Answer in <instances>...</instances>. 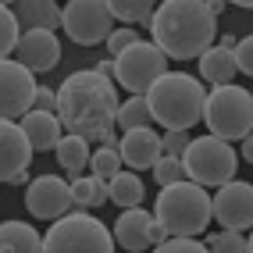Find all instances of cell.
Listing matches in <instances>:
<instances>
[{
	"instance_id": "obj_1",
	"label": "cell",
	"mask_w": 253,
	"mask_h": 253,
	"mask_svg": "<svg viewBox=\"0 0 253 253\" xmlns=\"http://www.w3.org/2000/svg\"><path fill=\"white\" fill-rule=\"evenodd\" d=\"M54 114L61 118V128L75 136L100 143L114 128L118 114V86L111 75H100L96 68L89 72H72L57 86V107Z\"/></svg>"
},
{
	"instance_id": "obj_2",
	"label": "cell",
	"mask_w": 253,
	"mask_h": 253,
	"mask_svg": "<svg viewBox=\"0 0 253 253\" xmlns=\"http://www.w3.org/2000/svg\"><path fill=\"white\" fill-rule=\"evenodd\" d=\"M150 36L175 61L200 57L217 36V14L207 0H161L150 14Z\"/></svg>"
},
{
	"instance_id": "obj_3",
	"label": "cell",
	"mask_w": 253,
	"mask_h": 253,
	"mask_svg": "<svg viewBox=\"0 0 253 253\" xmlns=\"http://www.w3.org/2000/svg\"><path fill=\"white\" fill-rule=\"evenodd\" d=\"M150 122H161L164 128H193L204 118V82L185 72H164L146 86Z\"/></svg>"
},
{
	"instance_id": "obj_4",
	"label": "cell",
	"mask_w": 253,
	"mask_h": 253,
	"mask_svg": "<svg viewBox=\"0 0 253 253\" xmlns=\"http://www.w3.org/2000/svg\"><path fill=\"white\" fill-rule=\"evenodd\" d=\"M154 221L168 235H204L211 225V196L204 185L189 178L161 185V196L154 204Z\"/></svg>"
},
{
	"instance_id": "obj_5",
	"label": "cell",
	"mask_w": 253,
	"mask_h": 253,
	"mask_svg": "<svg viewBox=\"0 0 253 253\" xmlns=\"http://www.w3.org/2000/svg\"><path fill=\"white\" fill-rule=\"evenodd\" d=\"M211 136H221L228 143L250 136L253 128V96L250 89L235 86V82H221V86H211L204 96V118H200Z\"/></svg>"
},
{
	"instance_id": "obj_6",
	"label": "cell",
	"mask_w": 253,
	"mask_h": 253,
	"mask_svg": "<svg viewBox=\"0 0 253 253\" xmlns=\"http://www.w3.org/2000/svg\"><path fill=\"white\" fill-rule=\"evenodd\" d=\"M43 250L50 253H61V250H72V253H111L114 250V235L111 228L93 217L89 211H68L54 217V225L43 232Z\"/></svg>"
},
{
	"instance_id": "obj_7",
	"label": "cell",
	"mask_w": 253,
	"mask_h": 253,
	"mask_svg": "<svg viewBox=\"0 0 253 253\" xmlns=\"http://www.w3.org/2000/svg\"><path fill=\"white\" fill-rule=\"evenodd\" d=\"M182 168H185V178L189 182L204 185V189H217L221 182H228L235 171H239V154L232 150L228 139L207 132V136L185 143Z\"/></svg>"
},
{
	"instance_id": "obj_8",
	"label": "cell",
	"mask_w": 253,
	"mask_h": 253,
	"mask_svg": "<svg viewBox=\"0 0 253 253\" xmlns=\"http://www.w3.org/2000/svg\"><path fill=\"white\" fill-rule=\"evenodd\" d=\"M111 61H114L111 64L114 86H122L128 93H146L150 82L168 72V54H164L157 43H146V40L128 43L125 50H118Z\"/></svg>"
},
{
	"instance_id": "obj_9",
	"label": "cell",
	"mask_w": 253,
	"mask_h": 253,
	"mask_svg": "<svg viewBox=\"0 0 253 253\" xmlns=\"http://www.w3.org/2000/svg\"><path fill=\"white\" fill-rule=\"evenodd\" d=\"M61 29L79 46H96L114 29V14L104 0H68L61 7Z\"/></svg>"
},
{
	"instance_id": "obj_10",
	"label": "cell",
	"mask_w": 253,
	"mask_h": 253,
	"mask_svg": "<svg viewBox=\"0 0 253 253\" xmlns=\"http://www.w3.org/2000/svg\"><path fill=\"white\" fill-rule=\"evenodd\" d=\"M211 217L221 228L250 232V225H253V189H250V182L228 178V182L217 185V193L211 196Z\"/></svg>"
},
{
	"instance_id": "obj_11",
	"label": "cell",
	"mask_w": 253,
	"mask_h": 253,
	"mask_svg": "<svg viewBox=\"0 0 253 253\" xmlns=\"http://www.w3.org/2000/svg\"><path fill=\"white\" fill-rule=\"evenodd\" d=\"M32 154H36V150L29 146L22 125L14 122V118H0V182L25 185Z\"/></svg>"
},
{
	"instance_id": "obj_12",
	"label": "cell",
	"mask_w": 253,
	"mask_h": 253,
	"mask_svg": "<svg viewBox=\"0 0 253 253\" xmlns=\"http://www.w3.org/2000/svg\"><path fill=\"white\" fill-rule=\"evenodd\" d=\"M25 207L32 217H40V221H54V217L68 214L75 207L72 200V185L64 182L61 175H40L25 185Z\"/></svg>"
},
{
	"instance_id": "obj_13",
	"label": "cell",
	"mask_w": 253,
	"mask_h": 253,
	"mask_svg": "<svg viewBox=\"0 0 253 253\" xmlns=\"http://www.w3.org/2000/svg\"><path fill=\"white\" fill-rule=\"evenodd\" d=\"M14 61H22L32 75H46L61 61V40L54 29H22L14 40Z\"/></svg>"
},
{
	"instance_id": "obj_14",
	"label": "cell",
	"mask_w": 253,
	"mask_h": 253,
	"mask_svg": "<svg viewBox=\"0 0 253 253\" xmlns=\"http://www.w3.org/2000/svg\"><path fill=\"white\" fill-rule=\"evenodd\" d=\"M111 235H114V246H122V250H128V253H139V250L157 246L168 232L154 221V214L143 211V207L136 204V207H122V214H118Z\"/></svg>"
},
{
	"instance_id": "obj_15",
	"label": "cell",
	"mask_w": 253,
	"mask_h": 253,
	"mask_svg": "<svg viewBox=\"0 0 253 253\" xmlns=\"http://www.w3.org/2000/svg\"><path fill=\"white\" fill-rule=\"evenodd\" d=\"M36 79L22 61L0 57V118H22L32 107Z\"/></svg>"
},
{
	"instance_id": "obj_16",
	"label": "cell",
	"mask_w": 253,
	"mask_h": 253,
	"mask_svg": "<svg viewBox=\"0 0 253 253\" xmlns=\"http://www.w3.org/2000/svg\"><path fill=\"white\" fill-rule=\"evenodd\" d=\"M118 157H122V164H128L132 171H146V168H154V161L161 157V136L150 125L125 128L122 143H118Z\"/></svg>"
},
{
	"instance_id": "obj_17",
	"label": "cell",
	"mask_w": 253,
	"mask_h": 253,
	"mask_svg": "<svg viewBox=\"0 0 253 253\" xmlns=\"http://www.w3.org/2000/svg\"><path fill=\"white\" fill-rule=\"evenodd\" d=\"M18 125H22L25 139H29V146L36 150V154H40V150H54L57 139H61V118H57L54 111L29 107V111L18 118Z\"/></svg>"
},
{
	"instance_id": "obj_18",
	"label": "cell",
	"mask_w": 253,
	"mask_h": 253,
	"mask_svg": "<svg viewBox=\"0 0 253 253\" xmlns=\"http://www.w3.org/2000/svg\"><path fill=\"white\" fill-rule=\"evenodd\" d=\"M18 29H61V4L57 0H11Z\"/></svg>"
},
{
	"instance_id": "obj_19",
	"label": "cell",
	"mask_w": 253,
	"mask_h": 253,
	"mask_svg": "<svg viewBox=\"0 0 253 253\" xmlns=\"http://www.w3.org/2000/svg\"><path fill=\"white\" fill-rule=\"evenodd\" d=\"M235 75V61H232V50L211 43L204 54H200V79L207 82V86H221V82H232Z\"/></svg>"
},
{
	"instance_id": "obj_20",
	"label": "cell",
	"mask_w": 253,
	"mask_h": 253,
	"mask_svg": "<svg viewBox=\"0 0 253 253\" xmlns=\"http://www.w3.org/2000/svg\"><path fill=\"white\" fill-rule=\"evenodd\" d=\"M43 250V235L29 221H4L0 225V253H36Z\"/></svg>"
},
{
	"instance_id": "obj_21",
	"label": "cell",
	"mask_w": 253,
	"mask_h": 253,
	"mask_svg": "<svg viewBox=\"0 0 253 253\" xmlns=\"http://www.w3.org/2000/svg\"><path fill=\"white\" fill-rule=\"evenodd\" d=\"M143 196H146V185L139 175H132V171H118L107 178V204H118V207H136L143 204Z\"/></svg>"
},
{
	"instance_id": "obj_22",
	"label": "cell",
	"mask_w": 253,
	"mask_h": 253,
	"mask_svg": "<svg viewBox=\"0 0 253 253\" xmlns=\"http://www.w3.org/2000/svg\"><path fill=\"white\" fill-rule=\"evenodd\" d=\"M54 154H57V164H61L68 175H79V171H86V164H89V139H82V136H75V132H68V136L57 139Z\"/></svg>"
},
{
	"instance_id": "obj_23",
	"label": "cell",
	"mask_w": 253,
	"mask_h": 253,
	"mask_svg": "<svg viewBox=\"0 0 253 253\" xmlns=\"http://www.w3.org/2000/svg\"><path fill=\"white\" fill-rule=\"evenodd\" d=\"M68 185H72L75 207H82V211L104 207V204H107V178H96V175H82V171H79Z\"/></svg>"
},
{
	"instance_id": "obj_24",
	"label": "cell",
	"mask_w": 253,
	"mask_h": 253,
	"mask_svg": "<svg viewBox=\"0 0 253 253\" xmlns=\"http://www.w3.org/2000/svg\"><path fill=\"white\" fill-rule=\"evenodd\" d=\"M107 11L114 14V22H125V25H146L150 14H154L157 0H104Z\"/></svg>"
},
{
	"instance_id": "obj_25",
	"label": "cell",
	"mask_w": 253,
	"mask_h": 253,
	"mask_svg": "<svg viewBox=\"0 0 253 253\" xmlns=\"http://www.w3.org/2000/svg\"><path fill=\"white\" fill-rule=\"evenodd\" d=\"M139 125H150V107H146V96L143 93H132L125 104H118V114H114V128H139Z\"/></svg>"
},
{
	"instance_id": "obj_26",
	"label": "cell",
	"mask_w": 253,
	"mask_h": 253,
	"mask_svg": "<svg viewBox=\"0 0 253 253\" xmlns=\"http://www.w3.org/2000/svg\"><path fill=\"white\" fill-rule=\"evenodd\" d=\"M207 250H214V253H250L253 250V243L246 239V232H235V228H225V232H214V235H207V243H204Z\"/></svg>"
},
{
	"instance_id": "obj_27",
	"label": "cell",
	"mask_w": 253,
	"mask_h": 253,
	"mask_svg": "<svg viewBox=\"0 0 253 253\" xmlns=\"http://www.w3.org/2000/svg\"><path fill=\"white\" fill-rule=\"evenodd\" d=\"M89 171L96 175V178H111L118 168H122V157H118V146H100V150H93L89 154Z\"/></svg>"
},
{
	"instance_id": "obj_28",
	"label": "cell",
	"mask_w": 253,
	"mask_h": 253,
	"mask_svg": "<svg viewBox=\"0 0 253 253\" xmlns=\"http://www.w3.org/2000/svg\"><path fill=\"white\" fill-rule=\"evenodd\" d=\"M18 22H14V11L7 4H0V57H7L14 50V40H18Z\"/></svg>"
},
{
	"instance_id": "obj_29",
	"label": "cell",
	"mask_w": 253,
	"mask_h": 253,
	"mask_svg": "<svg viewBox=\"0 0 253 253\" xmlns=\"http://www.w3.org/2000/svg\"><path fill=\"white\" fill-rule=\"evenodd\" d=\"M154 178H157V185H168V182H178V178H185V168H182V157H168V154H161L157 161H154Z\"/></svg>"
},
{
	"instance_id": "obj_30",
	"label": "cell",
	"mask_w": 253,
	"mask_h": 253,
	"mask_svg": "<svg viewBox=\"0 0 253 253\" xmlns=\"http://www.w3.org/2000/svg\"><path fill=\"white\" fill-rule=\"evenodd\" d=\"M157 250H164V253H200L204 243H200V235H164L157 243Z\"/></svg>"
},
{
	"instance_id": "obj_31",
	"label": "cell",
	"mask_w": 253,
	"mask_h": 253,
	"mask_svg": "<svg viewBox=\"0 0 253 253\" xmlns=\"http://www.w3.org/2000/svg\"><path fill=\"white\" fill-rule=\"evenodd\" d=\"M232 61H235V72H239V75H253V40H250V36L235 40Z\"/></svg>"
},
{
	"instance_id": "obj_32",
	"label": "cell",
	"mask_w": 253,
	"mask_h": 253,
	"mask_svg": "<svg viewBox=\"0 0 253 253\" xmlns=\"http://www.w3.org/2000/svg\"><path fill=\"white\" fill-rule=\"evenodd\" d=\"M185 143H189V128H164V136H161V154L182 157Z\"/></svg>"
},
{
	"instance_id": "obj_33",
	"label": "cell",
	"mask_w": 253,
	"mask_h": 253,
	"mask_svg": "<svg viewBox=\"0 0 253 253\" xmlns=\"http://www.w3.org/2000/svg\"><path fill=\"white\" fill-rule=\"evenodd\" d=\"M139 40V32L136 29H128V25H122V29H111L107 36H104V43H107V50H111V57L118 54V50H125L128 43H136Z\"/></svg>"
},
{
	"instance_id": "obj_34",
	"label": "cell",
	"mask_w": 253,
	"mask_h": 253,
	"mask_svg": "<svg viewBox=\"0 0 253 253\" xmlns=\"http://www.w3.org/2000/svg\"><path fill=\"white\" fill-rule=\"evenodd\" d=\"M32 107L54 111V107H57V89H54V86H36V93H32Z\"/></svg>"
},
{
	"instance_id": "obj_35",
	"label": "cell",
	"mask_w": 253,
	"mask_h": 253,
	"mask_svg": "<svg viewBox=\"0 0 253 253\" xmlns=\"http://www.w3.org/2000/svg\"><path fill=\"white\" fill-rule=\"evenodd\" d=\"M239 143H243V150H239V157H243V161H253V139H250V136H243Z\"/></svg>"
},
{
	"instance_id": "obj_36",
	"label": "cell",
	"mask_w": 253,
	"mask_h": 253,
	"mask_svg": "<svg viewBox=\"0 0 253 253\" xmlns=\"http://www.w3.org/2000/svg\"><path fill=\"white\" fill-rule=\"evenodd\" d=\"M207 7H211V14H221L228 4H225V0H207Z\"/></svg>"
},
{
	"instance_id": "obj_37",
	"label": "cell",
	"mask_w": 253,
	"mask_h": 253,
	"mask_svg": "<svg viewBox=\"0 0 253 253\" xmlns=\"http://www.w3.org/2000/svg\"><path fill=\"white\" fill-rule=\"evenodd\" d=\"M111 64H114V61H100V64H96V72H100V75H111Z\"/></svg>"
},
{
	"instance_id": "obj_38",
	"label": "cell",
	"mask_w": 253,
	"mask_h": 253,
	"mask_svg": "<svg viewBox=\"0 0 253 253\" xmlns=\"http://www.w3.org/2000/svg\"><path fill=\"white\" fill-rule=\"evenodd\" d=\"M225 4H235V7H250L253 0H225Z\"/></svg>"
},
{
	"instance_id": "obj_39",
	"label": "cell",
	"mask_w": 253,
	"mask_h": 253,
	"mask_svg": "<svg viewBox=\"0 0 253 253\" xmlns=\"http://www.w3.org/2000/svg\"><path fill=\"white\" fill-rule=\"evenodd\" d=\"M0 4H11V0H0Z\"/></svg>"
}]
</instances>
